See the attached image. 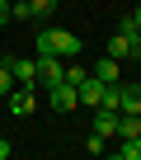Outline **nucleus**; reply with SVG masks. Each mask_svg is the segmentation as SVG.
Masks as SVG:
<instances>
[{"instance_id": "obj_6", "label": "nucleus", "mask_w": 141, "mask_h": 160, "mask_svg": "<svg viewBox=\"0 0 141 160\" xmlns=\"http://www.w3.org/2000/svg\"><path fill=\"white\" fill-rule=\"evenodd\" d=\"M108 57H118V61L136 57V61H141V38H127V33H113V38H108Z\"/></svg>"}, {"instance_id": "obj_17", "label": "nucleus", "mask_w": 141, "mask_h": 160, "mask_svg": "<svg viewBox=\"0 0 141 160\" xmlns=\"http://www.w3.org/2000/svg\"><path fill=\"white\" fill-rule=\"evenodd\" d=\"M0 24H10V0H0Z\"/></svg>"}, {"instance_id": "obj_13", "label": "nucleus", "mask_w": 141, "mask_h": 160, "mask_svg": "<svg viewBox=\"0 0 141 160\" xmlns=\"http://www.w3.org/2000/svg\"><path fill=\"white\" fill-rule=\"evenodd\" d=\"M33 5V19H52L56 14V0H28Z\"/></svg>"}, {"instance_id": "obj_14", "label": "nucleus", "mask_w": 141, "mask_h": 160, "mask_svg": "<svg viewBox=\"0 0 141 160\" xmlns=\"http://www.w3.org/2000/svg\"><path fill=\"white\" fill-rule=\"evenodd\" d=\"M10 19L28 24V19H33V5H28V0H14V5H10Z\"/></svg>"}, {"instance_id": "obj_16", "label": "nucleus", "mask_w": 141, "mask_h": 160, "mask_svg": "<svg viewBox=\"0 0 141 160\" xmlns=\"http://www.w3.org/2000/svg\"><path fill=\"white\" fill-rule=\"evenodd\" d=\"M10 90H14V75H10V66H5V61H0V99H5Z\"/></svg>"}, {"instance_id": "obj_7", "label": "nucleus", "mask_w": 141, "mask_h": 160, "mask_svg": "<svg viewBox=\"0 0 141 160\" xmlns=\"http://www.w3.org/2000/svg\"><path fill=\"white\" fill-rule=\"evenodd\" d=\"M5 66H10V75L19 80V85H38V66H33V57H5Z\"/></svg>"}, {"instance_id": "obj_20", "label": "nucleus", "mask_w": 141, "mask_h": 160, "mask_svg": "<svg viewBox=\"0 0 141 160\" xmlns=\"http://www.w3.org/2000/svg\"><path fill=\"white\" fill-rule=\"evenodd\" d=\"M136 118H141V108H136Z\"/></svg>"}, {"instance_id": "obj_19", "label": "nucleus", "mask_w": 141, "mask_h": 160, "mask_svg": "<svg viewBox=\"0 0 141 160\" xmlns=\"http://www.w3.org/2000/svg\"><path fill=\"white\" fill-rule=\"evenodd\" d=\"M132 24H136V33H141V5H136V10H132Z\"/></svg>"}, {"instance_id": "obj_15", "label": "nucleus", "mask_w": 141, "mask_h": 160, "mask_svg": "<svg viewBox=\"0 0 141 160\" xmlns=\"http://www.w3.org/2000/svg\"><path fill=\"white\" fill-rule=\"evenodd\" d=\"M85 151H90V155H104V151H108V137H99V132H90V141H85Z\"/></svg>"}, {"instance_id": "obj_9", "label": "nucleus", "mask_w": 141, "mask_h": 160, "mask_svg": "<svg viewBox=\"0 0 141 160\" xmlns=\"http://www.w3.org/2000/svg\"><path fill=\"white\" fill-rule=\"evenodd\" d=\"M5 99H10V113H14V118H28V113H33V85H24V90H10Z\"/></svg>"}, {"instance_id": "obj_11", "label": "nucleus", "mask_w": 141, "mask_h": 160, "mask_svg": "<svg viewBox=\"0 0 141 160\" xmlns=\"http://www.w3.org/2000/svg\"><path fill=\"white\" fill-rule=\"evenodd\" d=\"M118 137H141V118L136 113H118V132H113V141Z\"/></svg>"}, {"instance_id": "obj_2", "label": "nucleus", "mask_w": 141, "mask_h": 160, "mask_svg": "<svg viewBox=\"0 0 141 160\" xmlns=\"http://www.w3.org/2000/svg\"><path fill=\"white\" fill-rule=\"evenodd\" d=\"M47 104H52L56 113H70V108H80V99H75V85H66V80L47 85Z\"/></svg>"}, {"instance_id": "obj_18", "label": "nucleus", "mask_w": 141, "mask_h": 160, "mask_svg": "<svg viewBox=\"0 0 141 160\" xmlns=\"http://www.w3.org/2000/svg\"><path fill=\"white\" fill-rule=\"evenodd\" d=\"M0 160H10V141L5 137H0Z\"/></svg>"}, {"instance_id": "obj_8", "label": "nucleus", "mask_w": 141, "mask_h": 160, "mask_svg": "<svg viewBox=\"0 0 141 160\" xmlns=\"http://www.w3.org/2000/svg\"><path fill=\"white\" fill-rule=\"evenodd\" d=\"M113 94H118V113H136V108H141V85H127V80H118Z\"/></svg>"}, {"instance_id": "obj_1", "label": "nucleus", "mask_w": 141, "mask_h": 160, "mask_svg": "<svg viewBox=\"0 0 141 160\" xmlns=\"http://www.w3.org/2000/svg\"><path fill=\"white\" fill-rule=\"evenodd\" d=\"M80 33H70V28H38V38H33V52L38 57H61V61H70V57H80Z\"/></svg>"}, {"instance_id": "obj_12", "label": "nucleus", "mask_w": 141, "mask_h": 160, "mask_svg": "<svg viewBox=\"0 0 141 160\" xmlns=\"http://www.w3.org/2000/svg\"><path fill=\"white\" fill-rule=\"evenodd\" d=\"M118 155L122 160H141V137H118Z\"/></svg>"}, {"instance_id": "obj_10", "label": "nucleus", "mask_w": 141, "mask_h": 160, "mask_svg": "<svg viewBox=\"0 0 141 160\" xmlns=\"http://www.w3.org/2000/svg\"><path fill=\"white\" fill-rule=\"evenodd\" d=\"M90 113H94V132L113 141V132H118V113H113V108H90Z\"/></svg>"}, {"instance_id": "obj_5", "label": "nucleus", "mask_w": 141, "mask_h": 160, "mask_svg": "<svg viewBox=\"0 0 141 160\" xmlns=\"http://www.w3.org/2000/svg\"><path fill=\"white\" fill-rule=\"evenodd\" d=\"M90 75H94V80H104V85H118V80H122V61L104 52V57H99V61L90 66Z\"/></svg>"}, {"instance_id": "obj_4", "label": "nucleus", "mask_w": 141, "mask_h": 160, "mask_svg": "<svg viewBox=\"0 0 141 160\" xmlns=\"http://www.w3.org/2000/svg\"><path fill=\"white\" fill-rule=\"evenodd\" d=\"M33 66H38V90H47V85H56L61 80V57H33Z\"/></svg>"}, {"instance_id": "obj_3", "label": "nucleus", "mask_w": 141, "mask_h": 160, "mask_svg": "<svg viewBox=\"0 0 141 160\" xmlns=\"http://www.w3.org/2000/svg\"><path fill=\"white\" fill-rule=\"evenodd\" d=\"M75 99H80V108H99V104H104V80L85 75L80 85H75Z\"/></svg>"}]
</instances>
